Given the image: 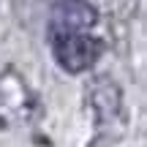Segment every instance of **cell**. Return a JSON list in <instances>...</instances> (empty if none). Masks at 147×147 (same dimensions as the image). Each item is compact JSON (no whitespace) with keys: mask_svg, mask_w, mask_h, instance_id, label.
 I'll list each match as a JSON object with an SVG mask.
<instances>
[{"mask_svg":"<svg viewBox=\"0 0 147 147\" xmlns=\"http://www.w3.org/2000/svg\"><path fill=\"white\" fill-rule=\"evenodd\" d=\"M52 55L57 60V65L68 74H82L93 68L95 60L104 55V41L98 36H93L90 30L82 33H47Z\"/></svg>","mask_w":147,"mask_h":147,"instance_id":"obj_1","label":"cell"},{"mask_svg":"<svg viewBox=\"0 0 147 147\" xmlns=\"http://www.w3.org/2000/svg\"><path fill=\"white\" fill-rule=\"evenodd\" d=\"M98 22V11L90 0H52L47 33H82Z\"/></svg>","mask_w":147,"mask_h":147,"instance_id":"obj_2","label":"cell"},{"mask_svg":"<svg viewBox=\"0 0 147 147\" xmlns=\"http://www.w3.org/2000/svg\"><path fill=\"white\" fill-rule=\"evenodd\" d=\"M90 101H93V109L98 115V125H120L123 128V98H120V90L109 82L106 76L95 79L93 90H90Z\"/></svg>","mask_w":147,"mask_h":147,"instance_id":"obj_3","label":"cell"}]
</instances>
